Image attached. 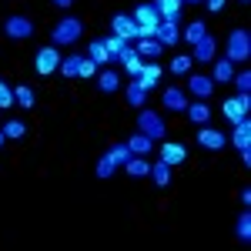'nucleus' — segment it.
I'll return each mask as SVG.
<instances>
[{
	"label": "nucleus",
	"mask_w": 251,
	"mask_h": 251,
	"mask_svg": "<svg viewBox=\"0 0 251 251\" xmlns=\"http://www.w3.org/2000/svg\"><path fill=\"white\" fill-rule=\"evenodd\" d=\"M80 34H84V24L77 17H64L60 24H54V30H50V44L54 47H71V44H77Z\"/></svg>",
	"instance_id": "f257e3e1"
},
{
	"label": "nucleus",
	"mask_w": 251,
	"mask_h": 251,
	"mask_svg": "<svg viewBox=\"0 0 251 251\" xmlns=\"http://www.w3.org/2000/svg\"><path fill=\"white\" fill-rule=\"evenodd\" d=\"M137 131L141 134H148L151 141H161V137L168 134V124H164V117L151 111V107H141L137 111Z\"/></svg>",
	"instance_id": "f03ea898"
},
{
	"label": "nucleus",
	"mask_w": 251,
	"mask_h": 251,
	"mask_svg": "<svg viewBox=\"0 0 251 251\" xmlns=\"http://www.w3.org/2000/svg\"><path fill=\"white\" fill-rule=\"evenodd\" d=\"M225 57L231 60V64H241V60L251 57V34L245 27H238V30L228 34V54H225Z\"/></svg>",
	"instance_id": "7ed1b4c3"
},
{
	"label": "nucleus",
	"mask_w": 251,
	"mask_h": 251,
	"mask_svg": "<svg viewBox=\"0 0 251 251\" xmlns=\"http://www.w3.org/2000/svg\"><path fill=\"white\" fill-rule=\"evenodd\" d=\"M60 60H64V57L57 54L54 44H50V47H40L37 54H34V71H37L40 77H50V74L60 67Z\"/></svg>",
	"instance_id": "20e7f679"
},
{
	"label": "nucleus",
	"mask_w": 251,
	"mask_h": 251,
	"mask_svg": "<svg viewBox=\"0 0 251 251\" xmlns=\"http://www.w3.org/2000/svg\"><path fill=\"white\" fill-rule=\"evenodd\" d=\"M3 34L10 40H27V37H34V24L24 14H10V17L3 20Z\"/></svg>",
	"instance_id": "39448f33"
},
{
	"label": "nucleus",
	"mask_w": 251,
	"mask_h": 251,
	"mask_svg": "<svg viewBox=\"0 0 251 251\" xmlns=\"http://www.w3.org/2000/svg\"><path fill=\"white\" fill-rule=\"evenodd\" d=\"M221 111H225V117H228L231 124H238V121H241V117H248V111H251V100H248V94L228 97V100L221 104Z\"/></svg>",
	"instance_id": "423d86ee"
},
{
	"label": "nucleus",
	"mask_w": 251,
	"mask_h": 251,
	"mask_svg": "<svg viewBox=\"0 0 251 251\" xmlns=\"http://www.w3.org/2000/svg\"><path fill=\"white\" fill-rule=\"evenodd\" d=\"M131 20H134L137 27H148V30H157V24H161V14H157L154 3H141V7H134V14H131Z\"/></svg>",
	"instance_id": "0eeeda50"
},
{
	"label": "nucleus",
	"mask_w": 251,
	"mask_h": 251,
	"mask_svg": "<svg viewBox=\"0 0 251 251\" xmlns=\"http://www.w3.org/2000/svg\"><path fill=\"white\" fill-rule=\"evenodd\" d=\"M111 34L121 40H137V24L131 20V14H114L111 20Z\"/></svg>",
	"instance_id": "6e6552de"
},
{
	"label": "nucleus",
	"mask_w": 251,
	"mask_h": 251,
	"mask_svg": "<svg viewBox=\"0 0 251 251\" xmlns=\"http://www.w3.org/2000/svg\"><path fill=\"white\" fill-rule=\"evenodd\" d=\"M198 144L208 148V151H221V148L228 144V134H221L218 127H204V124H201V131H198Z\"/></svg>",
	"instance_id": "1a4fd4ad"
},
{
	"label": "nucleus",
	"mask_w": 251,
	"mask_h": 251,
	"mask_svg": "<svg viewBox=\"0 0 251 251\" xmlns=\"http://www.w3.org/2000/svg\"><path fill=\"white\" fill-rule=\"evenodd\" d=\"M161 107H168L174 114H184V107H188V94L181 91V87H168L164 94H161Z\"/></svg>",
	"instance_id": "9d476101"
},
{
	"label": "nucleus",
	"mask_w": 251,
	"mask_h": 251,
	"mask_svg": "<svg viewBox=\"0 0 251 251\" xmlns=\"http://www.w3.org/2000/svg\"><path fill=\"white\" fill-rule=\"evenodd\" d=\"M161 161H164L168 168H177V164L188 161V151H184L181 144H174V141H164V144H161Z\"/></svg>",
	"instance_id": "9b49d317"
},
{
	"label": "nucleus",
	"mask_w": 251,
	"mask_h": 251,
	"mask_svg": "<svg viewBox=\"0 0 251 251\" xmlns=\"http://www.w3.org/2000/svg\"><path fill=\"white\" fill-rule=\"evenodd\" d=\"M161 74H164V71H161V64H144V71L134 77V84L141 87V91H154L157 80H161Z\"/></svg>",
	"instance_id": "f8f14e48"
},
{
	"label": "nucleus",
	"mask_w": 251,
	"mask_h": 251,
	"mask_svg": "<svg viewBox=\"0 0 251 251\" xmlns=\"http://www.w3.org/2000/svg\"><path fill=\"white\" fill-rule=\"evenodd\" d=\"M154 40H161L164 47H174L181 40V30H177V20H161L154 30Z\"/></svg>",
	"instance_id": "ddd939ff"
},
{
	"label": "nucleus",
	"mask_w": 251,
	"mask_h": 251,
	"mask_svg": "<svg viewBox=\"0 0 251 251\" xmlns=\"http://www.w3.org/2000/svg\"><path fill=\"white\" fill-rule=\"evenodd\" d=\"M214 50H218V40H214L211 34H204V37L194 44V57L191 60H204V64H211V60H214Z\"/></svg>",
	"instance_id": "4468645a"
},
{
	"label": "nucleus",
	"mask_w": 251,
	"mask_h": 251,
	"mask_svg": "<svg viewBox=\"0 0 251 251\" xmlns=\"http://www.w3.org/2000/svg\"><path fill=\"white\" fill-rule=\"evenodd\" d=\"M184 114H188V121H191V124H198V127H201V124H208V117H211V107H208V104L198 97V100H191V104L184 107Z\"/></svg>",
	"instance_id": "2eb2a0df"
},
{
	"label": "nucleus",
	"mask_w": 251,
	"mask_h": 251,
	"mask_svg": "<svg viewBox=\"0 0 251 251\" xmlns=\"http://www.w3.org/2000/svg\"><path fill=\"white\" fill-rule=\"evenodd\" d=\"M231 144L241 151V148H251V121L248 117H241L238 124H234V131H231Z\"/></svg>",
	"instance_id": "dca6fc26"
},
{
	"label": "nucleus",
	"mask_w": 251,
	"mask_h": 251,
	"mask_svg": "<svg viewBox=\"0 0 251 251\" xmlns=\"http://www.w3.org/2000/svg\"><path fill=\"white\" fill-rule=\"evenodd\" d=\"M124 144H127L131 154H137V157H148V154H151V148H154V141H151L148 134H141V131L131 134V141H124Z\"/></svg>",
	"instance_id": "f3484780"
},
{
	"label": "nucleus",
	"mask_w": 251,
	"mask_h": 251,
	"mask_svg": "<svg viewBox=\"0 0 251 251\" xmlns=\"http://www.w3.org/2000/svg\"><path fill=\"white\" fill-rule=\"evenodd\" d=\"M87 57H91L97 67H100V64H114L117 54H111V50H107V47H104L100 40H91V47H87Z\"/></svg>",
	"instance_id": "a211bd4d"
},
{
	"label": "nucleus",
	"mask_w": 251,
	"mask_h": 251,
	"mask_svg": "<svg viewBox=\"0 0 251 251\" xmlns=\"http://www.w3.org/2000/svg\"><path fill=\"white\" fill-rule=\"evenodd\" d=\"M188 91H191L194 97H201V100H204V97L214 91V80H211V77H204V74H194V77L188 80Z\"/></svg>",
	"instance_id": "6ab92c4d"
},
{
	"label": "nucleus",
	"mask_w": 251,
	"mask_h": 251,
	"mask_svg": "<svg viewBox=\"0 0 251 251\" xmlns=\"http://www.w3.org/2000/svg\"><path fill=\"white\" fill-rule=\"evenodd\" d=\"M211 64H214V77H211L214 84H228V80L234 77V64L228 57H218V60H211Z\"/></svg>",
	"instance_id": "aec40b11"
},
{
	"label": "nucleus",
	"mask_w": 251,
	"mask_h": 251,
	"mask_svg": "<svg viewBox=\"0 0 251 251\" xmlns=\"http://www.w3.org/2000/svg\"><path fill=\"white\" fill-rule=\"evenodd\" d=\"M154 7H157V14H161V20H177L181 17V0H154Z\"/></svg>",
	"instance_id": "412c9836"
},
{
	"label": "nucleus",
	"mask_w": 251,
	"mask_h": 251,
	"mask_svg": "<svg viewBox=\"0 0 251 251\" xmlns=\"http://www.w3.org/2000/svg\"><path fill=\"white\" fill-rule=\"evenodd\" d=\"M124 171L131 174V177H148V174H151V164H148L144 157L131 154V157H127V161H124Z\"/></svg>",
	"instance_id": "4be33fe9"
},
{
	"label": "nucleus",
	"mask_w": 251,
	"mask_h": 251,
	"mask_svg": "<svg viewBox=\"0 0 251 251\" xmlns=\"http://www.w3.org/2000/svg\"><path fill=\"white\" fill-rule=\"evenodd\" d=\"M161 50H164V44H161V40H154V37L137 40V54H141V57L154 60V57H161Z\"/></svg>",
	"instance_id": "5701e85b"
},
{
	"label": "nucleus",
	"mask_w": 251,
	"mask_h": 251,
	"mask_svg": "<svg viewBox=\"0 0 251 251\" xmlns=\"http://www.w3.org/2000/svg\"><path fill=\"white\" fill-rule=\"evenodd\" d=\"M204 34H208V24H204V20H194V24H188V30L181 34V40L194 47V44H198V40L204 37Z\"/></svg>",
	"instance_id": "b1692460"
},
{
	"label": "nucleus",
	"mask_w": 251,
	"mask_h": 251,
	"mask_svg": "<svg viewBox=\"0 0 251 251\" xmlns=\"http://www.w3.org/2000/svg\"><path fill=\"white\" fill-rule=\"evenodd\" d=\"M14 104H17V107H27V111H30V107L37 104V94H34V91H30L27 84H20V87H14Z\"/></svg>",
	"instance_id": "393cba45"
},
{
	"label": "nucleus",
	"mask_w": 251,
	"mask_h": 251,
	"mask_svg": "<svg viewBox=\"0 0 251 251\" xmlns=\"http://www.w3.org/2000/svg\"><path fill=\"white\" fill-rule=\"evenodd\" d=\"M234 234H238V241H241V245H248V241H251V211H241V214H238Z\"/></svg>",
	"instance_id": "a878e982"
},
{
	"label": "nucleus",
	"mask_w": 251,
	"mask_h": 251,
	"mask_svg": "<svg viewBox=\"0 0 251 251\" xmlns=\"http://www.w3.org/2000/svg\"><path fill=\"white\" fill-rule=\"evenodd\" d=\"M97 87H100L104 94H114L117 87H121V77H117L114 71H100V74H97Z\"/></svg>",
	"instance_id": "bb28decb"
},
{
	"label": "nucleus",
	"mask_w": 251,
	"mask_h": 251,
	"mask_svg": "<svg viewBox=\"0 0 251 251\" xmlns=\"http://www.w3.org/2000/svg\"><path fill=\"white\" fill-rule=\"evenodd\" d=\"M0 131H3V137H7V141H20V137H27V124L14 117V121H7Z\"/></svg>",
	"instance_id": "cd10ccee"
},
{
	"label": "nucleus",
	"mask_w": 251,
	"mask_h": 251,
	"mask_svg": "<svg viewBox=\"0 0 251 251\" xmlns=\"http://www.w3.org/2000/svg\"><path fill=\"white\" fill-rule=\"evenodd\" d=\"M151 177H154L157 188H168V184H171V168H168L164 161H154V164H151Z\"/></svg>",
	"instance_id": "c85d7f7f"
},
{
	"label": "nucleus",
	"mask_w": 251,
	"mask_h": 251,
	"mask_svg": "<svg viewBox=\"0 0 251 251\" xmlns=\"http://www.w3.org/2000/svg\"><path fill=\"white\" fill-rule=\"evenodd\" d=\"M57 71L64 74V77H77V74H80V54H71V57H64Z\"/></svg>",
	"instance_id": "c756f323"
},
{
	"label": "nucleus",
	"mask_w": 251,
	"mask_h": 251,
	"mask_svg": "<svg viewBox=\"0 0 251 251\" xmlns=\"http://www.w3.org/2000/svg\"><path fill=\"white\" fill-rule=\"evenodd\" d=\"M191 64H194V60L188 57V54H177V57L171 60V74H177V77H184V74H191Z\"/></svg>",
	"instance_id": "7c9ffc66"
},
{
	"label": "nucleus",
	"mask_w": 251,
	"mask_h": 251,
	"mask_svg": "<svg viewBox=\"0 0 251 251\" xmlns=\"http://www.w3.org/2000/svg\"><path fill=\"white\" fill-rule=\"evenodd\" d=\"M114 171H117V164H114V161H111L107 154L100 157V161H97V168H94V174L100 177V181H107V177H114Z\"/></svg>",
	"instance_id": "2f4dec72"
},
{
	"label": "nucleus",
	"mask_w": 251,
	"mask_h": 251,
	"mask_svg": "<svg viewBox=\"0 0 251 251\" xmlns=\"http://www.w3.org/2000/svg\"><path fill=\"white\" fill-rule=\"evenodd\" d=\"M107 157H111L114 164H121V168H124V161L131 157V148H127V144H111V148H107Z\"/></svg>",
	"instance_id": "473e14b6"
},
{
	"label": "nucleus",
	"mask_w": 251,
	"mask_h": 251,
	"mask_svg": "<svg viewBox=\"0 0 251 251\" xmlns=\"http://www.w3.org/2000/svg\"><path fill=\"white\" fill-rule=\"evenodd\" d=\"M144 100H148V91H141L137 84H131V87H127V104H131V107H144Z\"/></svg>",
	"instance_id": "72a5a7b5"
},
{
	"label": "nucleus",
	"mask_w": 251,
	"mask_h": 251,
	"mask_svg": "<svg viewBox=\"0 0 251 251\" xmlns=\"http://www.w3.org/2000/svg\"><path fill=\"white\" fill-rule=\"evenodd\" d=\"M100 44H104L111 54H121V50H124V44H131V40H121V37H114V34H107V37H100Z\"/></svg>",
	"instance_id": "f704fd0d"
},
{
	"label": "nucleus",
	"mask_w": 251,
	"mask_h": 251,
	"mask_svg": "<svg viewBox=\"0 0 251 251\" xmlns=\"http://www.w3.org/2000/svg\"><path fill=\"white\" fill-rule=\"evenodd\" d=\"M7 107H17V104H14V87H7V84L0 80V111H7Z\"/></svg>",
	"instance_id": "c9c22d12"
},
{
	"label": "nucleus",
	"mask_w": 251,
	"mask_h": 251,
	"mask_svg": "<svg viewBox=\"0 0 251 251\" xmlns=\"http://www.w3.org/2000/svg\"><path fill=\"white\" fill-rule=\"evenodd\" d=\"M124 71H127L131 77H137V74L144 71V57H141V54H134V57H127V60H124Z\"/></svg>",
	"instance_id": "e433bc0d"
},
{
	"label": "nucleus",
	"mask_w": 251,
	"mask_h": 251,
	"mask_svg": "<svg viewBox=\"0 0 251 251\" xmlns=\"http://www.w3.org/2000/svg\"><path fill=\"white\" fill-rule=\"evenodd\" d=\"M231 84L238 87V94H248V91H251V74H248V71H241V74H234V77H231Z\"/></svg>",
	"instance_id": "4c0bfd02"
},
{
	"label": "nucleus",
	"mask_w": 251,
	"mask_h": 251,
	"mask_svg": "<svg viewBox=\"0 0 251 251\" xmlns=\"http://www.w3.org/2000/svg\"><path fill=\"white\" fill-rule=\"evenodd\" d=\"M94 74H97V64L91 57H80V74L77 77H94Z\"/></svg>",
	"instance_id": "58836bf2"
},
{
	"label": "nucleus",
	"mask_w": 251,
	"mask_h": 251,
	"mask_svg": "<svg viewBox=\"0 0 251 251\" xmlns=\"http://www.w3.org/2000/svg\"><path fill=\"white\" fill-rule=\"evenodd\" d=\"M225 3H228V0H204V7H208L211 14H218V10H225Z\"/></svg>",
	"instance_id": "ea45409f"
},
{
	"label": "nucleus",
	"mask_w": 251,
	"mask_h": 251,
	"mask_svg": "<svg viewBox=\"0 0 251 251\" xmlns=\"http://www.w3.org/2000/svg\"><path fill=\"white\" fill-rule=\"evenodd\" d=\"M241 164H245V168L251 164V148H241Z\"/></svg>",
	"instance_id": "a19ab883"
},
{
	"label": "nucleus",
	"mask_w": 251,
	"mask_h": 251,
	"mask_svg": "<svg viewBox=\"0 0 251 251\" xmlns=\"http://www.w3.org/2000/svg\"><path fill=\"white\" fill-rule=\"evenodd\" d=\"M241 204H245V208L251 204V191H248V188H241Z\"/></svg>",
	"instance_id": "79ce46f5"
},
{
	"label": "nucleus",
	"mask_w": 251,
	"mask_h": 251,
	"mask_svg": "<svg viewBox=\"0 0 251 251\" xmlns=\"http://www.w3.org/2000/svg\"><path fill=\"white\" fill-rule=\"evenodd\" d=\"M50 3H54V7H60V10H67V7H71L74 0H50Z\"/></svg>",
	"instance_id": "37998d69"
},
{
	"label": "nucleus",
	"mask_w": 251,
	"mask_h": 251,
	"mask_svg": "<svg viewBox=\"0 0 251 251\" xmlns=\"http://www.w3.org/2000/svg\"><path fill=\"white\" fill-rule=\"evenodd\" d=\"M3 144H7V137H3V131H0V148H3Z\"/></svg>",
	"instance_id": "c03bdc74"
},
{
	"label": "nucleus",
	"mask_w": 251,
	"mask_h": 251,
	"mask_svg": "<svg viewBox=\"0 0 251 251\" xmlns=\"http://www.w3.org/2000/svg\"><path fill=\"white\" fill-rule=\"evenodd\" d=\"M181 3H204V0H181Z\"/></svg>",
	"instance_id": "a18cd8bd"
},
{
	"label": "nucleus",
	"mask_w": 251,
	"mask_h": 251,
	"mask_svg": "<svg viewBox=\"0 0 251 251\" xmlns=\"http://www.w3.org/2000/svg\"><path fill=\"white\" fill-rule=\"evenodd\" d=\"M241 3H251V0H241Z\"/></svg>",
	"instance_id": "49530a36"
}]
</instances>
